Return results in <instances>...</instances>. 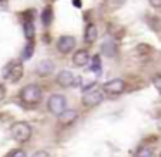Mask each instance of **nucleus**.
Returning <instances> with one entry per match:
<instances>
[{
	"instance_id": "f3484780",
	"label": "nucleus",
	"mask_w": 161,
	"mask_h": 157,
	"mask_svg": "<svg viewBox=\"0 0 161 157\" xmlns=\"http://www.w3.org/2000/svg\"><path fill=\"white\" fill-rule=\"evenodd\" d=\"M33 50H35V45H33V42H30L28 45L25 47V50H23V60H28L30 57L33 55Z\"/></svg>"
},
{
	"instance_id": "4be33fe9",
	"label": "nucleus",
	"mask_w": 161,
	"mask_h": 157,
	"mask_svg": "<svg viewBox=\"0 0 161 157\" xmlns=\"http://www.w3.org/2000/svg\"><path fill=\"white\" fill-rule=\"evenodd\" d=\"M149 4L153 5V7L159 9V7H161V0H149Z\"/></svg>"
},
{
	"instance_id": "4468645a",
	"label": "nucleus",
	"mask_w": 161,
	"mask_h": 157,
	"mask_svg": "<svg viewBox=\"0 0 161 157\" xmlns=\"http://www.w3.org/2000/svg\"><path fill=\"white\" fill-rule=\"evenodd\" d=\"M102 54H106L108 57L116 55V45L113 42H106L104 45H102Z\"/></svg>"
},
{
	"instance_id": "9d476101",
	"label": "nucleus",
	"mask_w": 161,
	"mask_h": 157,
	"mask_svg": "<svg viewBox=\"0 0 161 157\" xmlns=\"http://www.w3.org/2000/svg\"><path fill=\"white\" fill-rule=\"evenodd\" d=\"M73 81H75V76L69 71H61L57 74V85H61V86H73Z\"/></svg>"
},
{
	"instance_id": "2eb2a0df",
	"label": "nucleus",
	"mask_w": 161,
	"mask_h": 157,
	"mask_svg": "<svg viewBox=\"0 0 161 157\" xmlns=\"http://www.w3.org/2000/svg\"><path fill=\"white\" fill-rule=\"evenodd\" d=\"M104 5H106V9H109V11H116V9H119L123 5V0H106Z\"/></svg>"
},
{
	"instance_id": "6e6552de",
	"label": "nucleus",
	"mask_w": 161,
	"mask_h": 157,
	"mask_svg": "<svg viewBox=\"0 0 161 157\" xmlns=\"http://www.w3.org/2000/svg\"><path fill=\"white\" fill-rule=\"evenodd\" d=\"M76 118H78V112L76 111H63L59 114V123L63 126H69V124H73L75 121H76Z\"/></svg>"
},
{
	"instance_id": "393cba45",
	"label": "nucleus",
	"mask_w": 161,
	"mask_h": 157,
	"mask_svg": "<svg viewBox=\"0 0 161 157\" xmlns=\"http://www.w3.org/2000/svg\"><path fill=\"white\" fill-rule=\"evenodd\" d=\"M80 78H75V81H73V86H80Z\"/></svg>"
},
{
	"instance_id": "39448f33",
	"label": "nucleus",
	"mask_w": 161,
	"mask_h": 157,
	"mask_svg": "<svg viewBox=\"0 0 161 157\" xmlns=\"http://www.w3.org/2000/svg\"><path fill=\"white\" fill-rule=\"evenodd\" d=\"M83 105L85 107H95L102 102V90H87L83 95Z\"/></svg>"
},
{
	"instance_id": "f8f14e48",
	"label": "nucleus",
	"mask_w": 161,
	"mask_h": 157,
	"mask_svg": "<svg viewBox=\"0 0 161 157\" xmlns=\"http://www.w3.org/2000/svg\"><path fill=\"white\" fill-rule=\"evenodd\" d=\"M83 38H85V42H87V43H94L95 40H97V28H95L94 24H88L87 28H85Z\"/></svg>"
},
{
	"instance_id": "412c9836",
	"label": "nucleus",
	"mask_w": 161,
	"mask_h": 157,
	"mask_svg": "<svg viewBox=\"0 0 161 157\" xmlns=\"http://www.w3.org/2000/svg\"><path fill=\"white\" fill-rule=\"evenodd\" d=\"M154 86L158 88V92L161 93V76H158L156 80H154Z\"/></svg>"
},
{
	"instance_id": "9b49d317",
	"label": "nucleus",
	"mask_w": 161,
	"mask_h": 157,
	"mask_svg": "<svg viewBox=\"0 0 161 157\" xmlns=\"http://www.w3.org/2000/svg\"><path fill=\"white\" fill-rule=\"evenodd\" d=\"M52 71H54V62L52 60H40L38 66H36V73H38L40 76H49Z\"/></svg>"
},
{
	"instance_id": "5701e85b",
	"label": "nucleus",
	"mask_w": 161,
	"mask_h": 157,
	"mask_svg": "<svg viewBox=\"0 0 161 157\" xmlns=\"http://www.w3.org/2000/svg\"><path fill=\"white\" fill-rule=\"evenodd\" d=\"M4 97H5V88L2 86V85H0V100H2Z\"/></svg>"
},
{
	"instance_id": "dca6fc26",
	"label": "nucleus",
	"mask_w": 161,
	"mask_h": 157,
	"mask_svg": "<svg viewBox=\"0 0 161 157\" xmlns=\"http://www.w3.org/2000/svg\"><path fill=\"white\" fill-rule=\"evenodd\" d=\"M42 23L45 26H49L52 23V9L50 7H45L43 9V14H42Z\"/></svg>"
},
{
	"instance_id": "0eeeda50",
	"label": "nucleus",
	"mask_w": 161,
	"mask_h": 157,
	"mask_svg": "<svg viewBox=\"0 0 161 157\" xmlns=\"http://www.w3.org/2000/svg\"><path fill=\"white\" fill-rule=\"evenodd\" d=\"M75 43H76V40L73 36H61L57 40V50L61 54H69L75 49Z\"/></svg>"
},
{
	"instance_id": "f03ea898",
	"label": "nucleus",
	"mask_w": 161,
	"mask_h": 157,
	"mask_svg": "<svg viewBox=\"0 0 161 157\" xmlns=\"http://www.w3.org/2000/svg\"><path fill=\"white\" fill-rule=\"evenodd\" d=\"M23 74H25V67H23V64L18 62V60L9 62L7 66L4 67V71H2V76L7 81H19L23 78Z\"/></svg>"
},
{
	"instance_id": "423d86ee",
	"label": "nucleus",
	"mask_w": 161,
	"mask_h": 157,
	"mask_svg": "<svg viewBox=\"0 0 161 157\" xmlns=\"http://www.w3.org/2000/svg\"><path fill=\"white\" fill-rule=\"evenodd\" d=\"M102 90L109 95H119V93L125 92V81L123 80H111V81H108V83H104Z\"/></svg>"
},
{
	"instance_id": "6ab92c4d",
	"label": "nucleus",
	"mask_w": 161,
	"mask_h": 157,
	"mask_svg": "<svg viewBox=\"0 0 161 157\" xmlns=\"http://www.w3.org/2000/svg\"><path fill=\"white\" fill-rule=\"evenodd\" d=\"M135 155L137 157H140V155H147V157H149V155H153V150H151V149H144V150H140V152H137Z\"/></svg>"
},
{
	"instance_id": "a211bd4d",
	"label": "nucleus",
	"mask_w": 161,
	"mask_h": 157,
	"mask_svg": "<svg viewBox=\"0 0 161 157\" xmlns=\"http://www.w3.org/2000/svg\"><path fill=\"white\" fill-rule=\"evenodd\" d=\"M90 62H92L90 69L94 71V73H99V71H101V59H99V55H94L90 59Z\"/></svg>"
},
{
	"instance_id": "20e7f679",
	"label": "nucleus",
	"mask_w": 161,
	"mask_h": 157,
	"mask_svg": "<svg viewBox=\"0 0 161 157\" xmlns=\"http://www.w3.org/2000/svg\"><path fill=\"white\" fill-rule=\"evenodd\" d=\"M49 111L56 116H59L63 111H66V98H64V95L56 93L49 98Z\"/></svg>"
},
{
	"instance_id": "1a4fd4ad",
	"label": "nucleus",
	"mask_w": 161,
	"mask_h": 157,
	"mask_svg": "<svg viewBox=\"0 0 161 157\" xmlns=\"http://www.w3.org/2000/svg\"><path fill=\"white\" fill-rule=\"evenodd\" d=\"M90 54L87 52V50H78V52H75V55H73V62L76 64V66H87L88 62H90Z\"/></svg>"
},
{
	"instance_id": "a878e982",
	"label": "nucleus",
	"mask_w": 161,
	"mask_h": 157,
	"mask_svg": "<svg viewBox=\"0 0 161 157\" xmlns=\"http://www.w3.org/2000/svg\"><path fill=\"white\" fill-rule=\"evenodd\" d=\"M73 5H75V7H80L81 2H80V0H73Z\"/></svg>"
},
{
	"instance_id": "f257e3e1",
	"label": "nucleus",
	"mask_w": 161,
	"mask_h": 157,
	"mask_svg": "<svg viewBox=\"0 0 161 157\" xmlns=\"http://www.w3.org/2000/svg\"><path fill=\"white\" fill-rule=\"evenodd\" d=\"M19 97H21V100L25 102L26 105H36L42 100V90H40L36 85H26L21 90Z\"/></svg>"
},
{
	"instance_id": "aec40b11",
	"label": "nucleus",
	"mask_w": 161,
	"mask_h": 157,
	"mask_svg": "<svg viewBox=\"0 0 161 157\" xmlns=\"http://www.w3.org/2000/svg\"><path fill=\"white\" fill-rule=\"evenodd\" d=\"M25 157L26 155V154L25 152H23V150H12V152H9V157Z\"/></svg>"
},
{
	"instance_id": "bb28decb",
	"label": "nucleus",
	"mask_w": 161,
	"mask_h": 157,
	"mask_svg": "<svg viewBox=\"0 0 161 157\" xmlns=\"http://www.w3.org/2000/svg\"><path fill=\"white\" fill-rule=\"evenodd\" d=\"M0 2H4V0H0Z\"/></svg>"
},
{
	"instance_id": "7ed1b4c3",
	"label": "nucleus",
	"mask_w": 161,
	"mask_h": 157,
	"mask_svg": "<svg viewBox=\"0 0 161 157\" xmlns=\"http://www.w3.org/2000/svg\"><path fill=\"white\" fill-rule=\"evenodd\" d=\"M11 135L18 142H28L30 136H31V128L26 123H16L11 128Z\"/></svg>"
},
{
	"instance_id": "ddd939ff",
	"label": "nucleus",
	"mask_w": 161,
	"mask_h": 157,
	"mask_svg": "<svg viewBox=\"0 0 161 157\" xmlns=\"http://www.w3.org/2000/svg\"><path fill=\"white\" fill-rule=\"evenodd\" d=\"M33 35H35V24H33V21L30 18H26V21H25V36L28 40H31Z\"/></svg>"
},
{
	"instance_id": "b1692460",
	"label": "nucleus",
	"mask_w": 161,
	"mask_h": 157,
	"mask_svg": "<svg viewBox=\"0 0 161 157\" xmlns=\"http://www.w3.org/2000/svg\"><path fill=\"white\" fill-rule=\"evenodd\" d=\"M35 157H45V155H49L47 152H36V154H33Z\"/></svg>"
}]
</instances>
